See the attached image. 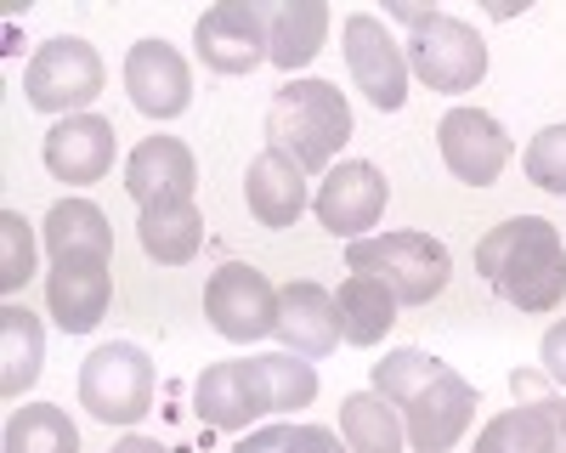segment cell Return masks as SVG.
I'll list each match as a JSON object with an SVG mask.
<instances>
[{
	"label": "cell",
	"mask_w": 566,
	"mask_h": 453,
	"mask_svg": "<svg viewBox=\"0 0 566 453\" xmlns=\"http://www.w3.org/2000/svg\"><path fill=\"white\" fill-rule=\"evenodd\" d=\"M476 272L515 312H555L566 301V244L544 215H510L476 244Z\"/></svg>",
	"instance_id": "6da1fadb"
},
{
	"label": "cell",
	"mask_w": 566,
	"mask_h": 453,
	"mask_svg": "<svg viewBox=\"0 0 566 453\" xmlns=\"http://www.w3.org/2000/svg\"><path fill=\"white\" fill-rule=\"evenodd\" d=\"M346 136H352V103L340 97V85H328V80H283L272 91L266 143L283 159H295L306 176L335 165V154L346 148Z\"/></svg>",
	"instance_id": "7a4b0ae2"
},
{
	"label": "cell",
	"mask_w": 566,
	"mask_h": 453,
	"mask_svg": "<svg viewBox=\"0 0 566 453\" xmlns=\"http://www.w3.org/2000/svg\"><path fill=\"white\" fill-rule=\"evenodd\" d=\"M391 18L408 23V74L419 85L442 91V97H459V91H476L482 74H488V45L476 34V23H464L453 12H424V7H408V0H397Z\"/></svg>",
	"instance_id": "3957f363"
},
{
	"label": "cell",
	"mask_w": 566,
	"mask_h": 453,
	"mask_svg": "<svg viewBox=\"0 0 566 453\" xmlns=\"http://www.w3.org/2000/svg\"><path fill=\"white\" fill-rule=\"evenodd\" d=\"M346 266L380 278L397 306H431L448 289V250L431 233H380V239H352L346 244Z\"/></svg>",
	"instance_id": "277c9868"
},
{
	"label": "cell",
	"mask_w": 566,
	"mask_h": 453,
	"mask_svg": "<svg viewBox=\"0 0 566 453\" xmlns=\"http://www.w3.org/2000/svg\"><path fill=\"white\" fill-rule=\"evenodd\" d=\"M103 57H97V45L80 40V34H57V40H45L40 52L29 57L23 69V97L29 108L40 114H57V119H74L85 114L91 103L103 97Z\"/></svg>",
	"instance_id": "5b68a950"
},
{
	"label": "cell",
	"mask_w": 566,
	"mask_h": 453,
	"mask_svg": "<svg viewBox=\"0 0 566 453\" xmlns=\"http://www.w3.org/2000/svg\"><path fill=\"white\" fill-rule=\"evenodd\" d=\"M80 408L103 425H136L154 408V357L130 340L97 346L80 362Z\"/></svg>",
	"instance_id": "8992f818"
},
{
	"label": "cell",
	"mask_w": 566,
	"mask_h": 453,
	"mask_svg": "<svg viewBox=\"0 0 566 453\" xmlns=\"http://www.w3.org/2000/svg\"><path fill=\"white\" fill-rule=\"evenodd\" d=\"M193 45L210 74H255L261 63H272V7L221 0L193 23Z\"/></svg>",
	"instance_id": "52a82bcc"
},
{
	"label": "cell",
	"mask_w": 566,
	"mask_h": 453,
	"mask_svg": "<svg viewBox=\"0 0 566 453\" xmlns=\"http://www.w3.org/2000/svg\"><path fill=\"white\" fill-rule=\"evenodd\" d=\"M510 391L522 408L493 414L476 436V453H566V397H549L533 369H515Z\"/></svg>",
	"instance_id": "ba28073f"
},
{
	"label": "cell",
	"mask_w": 566,
	"mask_h": 453,
	"mask_svg": "<svg viewBox=\"0 0 566 453\" xmlns=\"http://www.w3.org/2000/svg\"><path fill=\"white\" fill-rule=\"evenodd\" d=\"M205 312H210V329L221 340L255 346L277 329V289H272L266 272H255L244 261H227L205 284Z\"/></svg>",
	"instance_id": "9c48e42d"
},
{
	"label": "cell",
	"mask_w": 566,
	"mask_h": 453,
	"mask_svg": "<svg viewBox=\"0 0 566 453\" xmlns=\"http://www.w3.org/2000/svg\"><path fill=\"white\" fill-rule=\"evenodd\" d=\"M340 45H346V69H352L357 91L380 114H397L408 103V52H402V40L374 12H352L346 29H340Z\"/></svg>",
	"instance_id": "30bf717a"
},
{
	"label": "cell",
	"mask_w": 566,
	"mask_h": 453,
	"mask_svg": "<svg viewBox=\"0 0 566 453\" xmlns=\"http://www.w3.org/2000/svg\"><path fill=\"white\" fill-rule=\"evenodd\" d=\"M114 295V255L97 250H69L52 255V272H45V306L69 335H91L108 312Z\"/></svg>",
	"instance_id": "8fae6325"
},
{
	"label": "cell",
	"mask_w": 566,
	"mask_h": 453,
	"mask_svg": "<svg viewBox=\"0 0 566 453\" xmlns=\"http://www.w3.org/2000/svg\"><path fill=\"white\" fill-rule=\"evenodd\" d=\"M193 408L216 431H250L261 414H272V386L261 357H227L193 380Z\"/></svg>",
	"instance_id": "7c38bea8"
},
{
	"label": "cell",
	"mask_w": 566,
	"mask_h": 453,
	"mask_svg": "<svg viewBox=\"0 0 566 453\" xmlns=\"http://www.w3.org/2000/svg\"><path fill=\"white\" fill-rule=\"evenodd\" d=\"M470 420H476V386L459 369H442L431 386L402 402V425H408L413 453H448L470 431Z\"/></svg>",
	"instance_id": "4fadbf2b"
},
{
	"label": "cell",
	"mask_w": 566,
	"mask_h": 453,
	"mask_svg": "<svg viewBox=\"0 0 566 453\" xmlns=\"http://www.w3.org/2000/svg\"><path fill=\"white\" fill-rule=\"evenodd\" d=\"M199 188V159L181 136H148L136 143L125 159V193L136 199V210H154V204H193Z\"/></svg>",
	"instance_id": "5bb4252c"
},
{
	"label": "cell",
	"mask_w": 566,
	"mask_h": 453,
	"mask_svg": "<svg viewBox=\"0 0 566 453\" xmlns=\"http://www.w3.org/2000/svg\"><path fill=\"white\" fill-rule=\"evenodd\" d=\"M437 148H442V165L470 188H493L499 170L510 165V136L482 108H448L437 125Z\"/></svg>",
	"instance_id": "9a60e30c"
},
{
	"label": "cell",
	"mask_w": 566,
	"mask_h": 453,
	"mask_svg": "<svg viewBox=\"0 0 566 453\" xmlns=\"http://www.w3.org/2000/svg\"><path fill=\"white\" fill-rule=\"evenodd\" d=\"M125 91H130L136 114L176 119L193 103V69H187V57L170 40H136L125 57Z\"/></svg>",
	"instance_id": "2e32d148"
},
{
	"label": "cell",
	"mask_w": 566,
	"mask_h": 453,
	"mask_svg": "<svg viewBox=\"0 0 566 453\" xmlns=\"http://www.w3.org/2000/svg\"><path fill=\"white\" fill-rule=\"evenodd\" d=\"M386 199H391L386 176L374 170L368 159H352V165H335V170L323 176L312 210H317V221H323V233H335V239L352 244V239H363V227L380 221Z\"/></svg>",
	"instance_id": "e0dca14e"
},
{
	"label": "cell",
	"mask_w": 566,
	"mask_h": 453,
	"mask_svg": "<svg viewBox=\"0 0 566 453\" xmlns=\"http://www.w3.org/2000/svg\"><path fill=\"white\" fill-rule=\"evenodd\" d=\"M283 351H295L306 362L328 357L340 346V317H335V295H328L323 284L312 278H295V284H283L277 289V329Z\"/></svg>",
	"instance_id": "ac0fdd59"
},
{
	"label": "cell",
	"mask_w": 566,
	"mask_h": 453,
	"mask_svg": "<svg viewBox=\"0 0 566 453\" xmlns=\"http://www.w3.org/2000/svg\"><path fill=\"white\" fill-rule=\"evenodd\" d=\"M45 170L69 188H85V181H103L114 170V125L97 114H74L57 119L45 130Z\"/></svg>",
	"instance_id": "d6986e66"
},
{
	"label": "cell",
	"mask_w": 566,
	"mask_h": 453,
	"mask_svg": "<svg viewBox=\"0 0 566 453\" xmlns=\"http://www.w3.org/2000/svg\"><path fill=\"white\" fill-rule=\"evenodd\" d=\"M244 199H250V215L261 227H295L306 199H312V188H306V170L295 159H283L277 148H266L244 170Z\"/></svg>",
	"instance_id": "ffe728a7"
},
{
	"label": "cell",
	"mask_w": 566,
	"mask_h": 453,
	"mask_svg": "<svg viewBox=\"0 0 566 453\" xmlns=\"http://www.w3.org/2000/svg\"><path fill=\"white\" fill-rule=\"evenodd\" d=\"M40 362H45V329L40 317L18 301L0 306V397H23L40 380Z\"/></svg>",
	"instance_id": "44dd1931"
},
{
	"label": "cell",
	"mask_w": 566,
	"mask_h": 453,
	"mask_svg": "<svg viewBox=\"0 0 566 453\" xmlns=\"http://www.w3.org/2000/svg\"><path fill=\"white\" fill-rule=\"evenodd\" d=\"M335 317H340L346 346H380L386 329L397 324V295L380 278H368V272H352L335 295Z\"/></svg>",
	"instance_id": "7402d4cb"
},
{
	"label": "cell",
	"mask_w": 566,
	"mask_h": 453,
	"mask_svg": "<svg viewBox=\"0 0 566 453\" xmlns=\"http://www.w3.org/2000/svg\"><path fill=\"white\" fill-rule=\"evenodd\" d=\"M136 239L159 266H187L205 244V215L199 204H154L136 215Z\"/></svg>",
	"instance_id": "603a6c76"
},
{
	"label": "cell",
	"mask_w": 566,
	"mask_h": 453,
	"mask_svg": "<svg viewBox=\"0 0 566 453\" xmlns=\"http://www.w3.org/2000/svg\"><path fill=\"white\" fill-rule=\"evenodd\" d=\"M340 436L352 453H402L408 425H402V408L380 391H352L340 402Z\"/></svg>",
	"instance_id": "cb8c5ba5"
},
{
	"label": "cell",
	"mask_w": 566,
	"mask_h": 453,
	"mask_svg": "<svg viewBox=\"0 0 566 453\" xmlns=\"http://www.w3.org/2000/svg\"><path fill=\"white\" fill-rule=\"evenodd\" d=\"M323 34H328L323 0H283V7H272V63L283 74L306 69L323 52Z\"/></svg>",
	"instance_id": "d4e9b609"
},
{
	"label": "cell",
	"mask_w": 566,
	"mask_h": 453,
	"mask_svg": "<svg viewBox=\"0 0 566 453\" xmlns=\"http://www.w3.org/2000/svg\"><path fill=\"white\" fill-rule=\"evenodd\" d=\"M40 233H45V250H52V255H69V250L114 255V227H108V215L91 199H57Z\"/></svg>",
	"instance_id": "484cf974"
},
{
	"label": "cell",
	"mask_w": 566,
	"mask_h": 453,
	"mask_svg": "<svg viewBox=\"0 0 566 453\" xmlns=\"http://www.w3.org/2000/svg\"><path fill=\"white\" fill-rule=\"evenodd\" d=\"M7 453H80V431L69 408L57 402H29L7 420Z\"/></svg>",
	"instance_id": "4316f807"
},
{
	"label": "cell",
	"mask_w": 566,
	"mask_h": 453,
	"mask_svg": "<svg viewBox=\"0 0 566 453\" xmlns=\"http://www.w3.org/2000/svg\"><path fill=\"white\" fill-rule=\"evenodd\" d=\"M442 369H448L442 357L419 351V346H402V351H386L380 362H374V391H380V397H391V402L402 408L413 391H424V386H431Z\"/></svg>",
	"instance_id": "83f0119b"
},
{
	"label": "cell",
	"mask_w": 566,
	"mask_h": 453,
	"mask_svg": "<svg viewBox=\"0 0 566 453\" xmlns=\"http://www.w3.org/2000/svg\"><path fill=\"white\" fill-rule=\"evenodd\" d=\"M261 369H266V386H272V414H295V408H306L317 397V369L295 351H266Z\"/></svg>",
	"instance_id": "f1b7e54d"
},
{
	"label": "cell",
	"mask_w": 566,
	"mask_h": 453,
	"mask_svg": "<svg viewBox=\"0 0 566 453\" xmlns=\"http://www.w3.org/2000/svg\"><path fill=\"white\" fill-rule=\"evenodd\" d=\"M232 453H352V447L328 425H266V431H250Z\"/></svg>",
	"instance_id": "f546056e"
},
{
	"label": "cell",
	"mask_w": 566,
	"mask_h": 453,
	"mask_svg": "<svg viewBox=\"0 0 566 453\" xmlns=\"http://www.w3.org/2000/svg\"><path fill=\"white\" fill-rule=\"evenodd\" d=\"M29 278H34V233L23 210H0V295L18 301Z\"/></svg>",
	"instance_id": "4dcf8cb0"
},
{
	"label": "cell",
	"mask_w": 566,
	"mask_h": 453,
	"mask_svg": "<svg viewBox=\"0 0 566 453\" xmlns=\"http://www.w3.org/2000/svg\"><path fill=\"white\" fill-rule=\"evenodd\" d=\"M522 165H527V181H533V188L566 199V119H560V125H544V130L533 136L527 154H522Z\"/></svg>",
	"instance_id": "1f68e13d"
},
{
	"label": "cell",
	"mask_w": 566,
	"mask_h": 453,
	"mask_svg": "<svg viewBox=\"0 0 566 453\" xmlns=\"http://www.w3.org/2000/svg\"><path fill=\"white\" fill-rule=\"evenodd\" d=\"M538 362H544V375L566 391V317H555V324L544 329V340H538Z\"/></svg>",
	"instance_id": "d6a6232c"
},
{
	"label": "cell",
	"mask_w": 566,
	"mask_h": 453,
	"mask_svg": "<svg viewBox=\"0 0 566 453\" xmlns=\"http://www.w3.org/2000/svg\"><path fill=\"white\" fill-rule=\"evenodd\" d=\"M108 453H165V447H159L154 436H125V442H114Z\"/></svg>",
	"instance_id": "836d02e7"
}]
</instances>
